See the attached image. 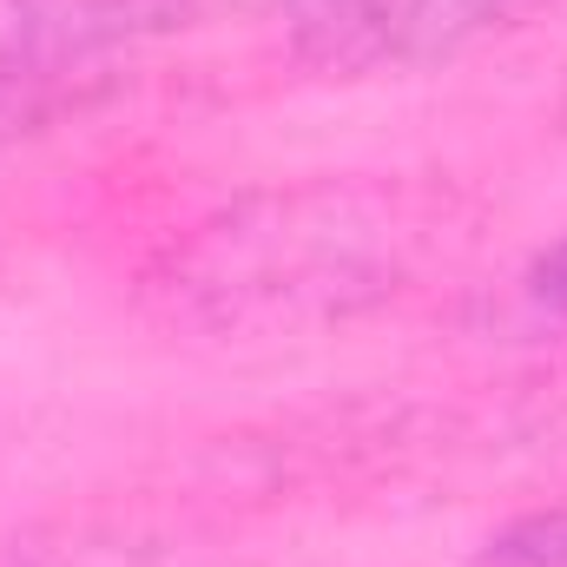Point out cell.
Returning a JSON list of instances; mask_svg holds the SVG:
<instances>
[{
    "mask_svg": "<svg viewBox=\"0 0 567 567\" xmlns=\"http://www.w3.org/2000/svg\"><path fill=\"white\" fill-rule=\"evenodd\" d=\"M423 231L429 225L396 185L330 178L205 225L165 290L205 323H330L410 278Z\"/></svg>",
    "mask_w": 567,
    "mask_h": 567,
    "instance_id": "1",
    "label": "cell"
},
{
    "mask_svg": "<svg viewBox=\"0 0 567 567\" xmlns=\"http://www.w3.org/2000/svg\"><path fill=\"white\" fill-rule=\"evenodd\" d=\"M535 0H284V47L323 80H390L462 60Z\"/></svg>",
    "mask_w": 567,
    "mask_h": 567,
    "instance_id": "2",
    "label": "cell"
},
{
    "mask_svg": "<svg viewBox=\"0 0 567 567\" xmlns=\"http://www.w3.org/2000/svg\"><path fill=\"white\" fill-rule=\"evenodd\" d=\"M475 567H567V502L528 508L482 542Z\"/></svg>",
    "mask_w": 567,
    "mask_h": 567,
    "instance_id": "3",
    "label": "cell"
},
{
    "mask_svg": "<svg viewBox=\"0 0 567 567\" xmlns=\"http://www.w3.org/2000/svg\"><path fill=\"white\" fill-rule=\"evenodd\" d=\"M522 303H528L535 323L567 330V231L528 258V271H522Z\"/></svg>",
    "mask_w": 567,
    "mask_h": 567,
    "instance_id": "4",
    "label": "cell"
}]
</instances>
